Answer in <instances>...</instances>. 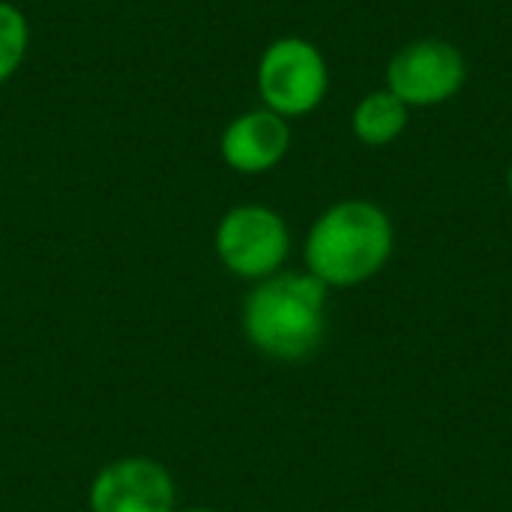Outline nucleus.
Instances as JSON below:
<instances>
[{"mask_svg": "<svg viewBox=\"0 0 512 512\" xmlns=\"http://www.w3.org/2000/svg\"><path fill=\"white\" fill-rule=\"evenodd\" d=\"M174 512H219V510H213V507H186V510H174Z\"/></svg>", "mask_w": 512, "mask_h": 512, "instance_id": "obj_10", "label": "nucleus"}, {"mask_svg": "<svg viewBox=\"0 0 512 512\" xmlns=\"http://www.w3.org/2000/svg\"><path fill=\"white\" fill-rule=\"evenodd\" d=\"M411 120V108L396 99L387 87L369 90L351 111V132L363 147L396 144Z\"/></svg>", "mask_w": 512, "mask_h": 512, "instance_id": "obj_8", "label": "nucleus"}, {"mask_svg": "<svg viewBox=\"0 0 512 512\" xmlns=\"http://www.w3.org/2000/svg\"><path fill=\"white\" fill-rule=\"evenodd\" d=\"M327 294L306 270H279L252 285L243 300L246 342L279 363H300L312 357L327 336Z\"/></svg>", "mask_w": 512, "mask_h": 512, "instance_id": "obj_2", "label": "nucleus"}, {"mask_svg": "<svg viewBox=\"0 0 512 512\" xmlns=\"http://www.w3.org/2000/svg\"><path fill=\"white\" fill-rule=\"evenodd\" d=\"M507 192H510V198H512V159H510V165H507Z\"/></svg>", "mask_w": 512, "mask_h": 512, "instance_id": "obj_11", "label": "nucleus"}, {"mask_svg": "<svg viewBox=\"0 0 512 512\" xmlns=\"http://www.w3.org/2000/svg\"><path fill=\"white\" fill-rule=\"evenodd\" d=\"M90 512H174L177 486L168 468L147 456H123L99 468L87 489Z\"/></svg>", "mask_w": 512, "mask_h": 512, "instance_id": "obj_6", "label": "nucleus"}, {"mask_svg": "<svg viewBox=\"0 0 512 512\" xmlns=\"http://www.w3.org/2000/svg\"><path fill=\"white\" fill-rule=\"evenodd\" d=\"M30 21L21 6L0 0V84H6L27 60Z\"/></svg>", "mask_w": 512, "mask_h": 512, "instance_id": "obj_9", "label": "nucleus"}, {"mask_svg": "<svg viewBox=\"0 0 512 512\" xmlns=\"http://www.w3.org/2000/svg\"><path fill=\"white\" fill-rule=\"evenodd\" d=\"M213 249L231 276L255 285L285 267L291 255V228L285 216L267 204H234L216 222Z\"/></svg>", "mask_w": 512, "mask_h": 512, "instance_id": "obj_4", "label": "nucleus"}, {"mask_svg": "<svg viewBox=\"0 0 512 512\" xmlns=\"http://www.w3.org/2000/svg\"><path fill=\"white\" fill-rule=\"evenodd\" d=\"M255 90L261 105L279 117H309L324 105L330 93V66L324 51L306 36L273 39L258 57Z\"/></svg>", "mask_w": 512, "mask_h": 512, "instance_id": "obj_3", "label": "nucleus"}, {"mask_svg": "<svg viewBox=\"0 0 512 512\" xmlns=\"http://www.w3.org/2000/svg\"><path fill=\"white\" fill-rule=\"evenodd\" d=\"M291 138V120L258 105L228 120L219 138V156L231 171L258 177L282 165L291 150Z\"/></svg>", "mask_w": 512, "mask_h": 512, "instance_id": "obj_7", "label": "nucleus"}, {"mask_svg": "<svg viewBox=\"0 0 512 512\" xmlns=\"http://www.w3.org/2000/svg\"><path fill=\"white\" fill-rule=\"evenodd\" d=\"M396 249L390 213L369 198L330 204L306 231L303 264L327 288H357L375 279Z\"/></svg>", "mask_w": 512, "mask_h": 512, "instance_id": "obj_1", "label": "nucleus"}, {"mask_svg": "<svg viewBox=\"0 0 512 512\" xmlns=\"http://www.w3.org/2000/svg\"><path fill=\"white\" fill-rule=\"evenodd\" d=\"M468 84V57L441 36L405 42L384 69V87L408 108H438Z\"/></svg>", "mask_w": 512, "mask_h": 512, "instance_id": "obj_5", "label": "nucleus"}]
</instances>
